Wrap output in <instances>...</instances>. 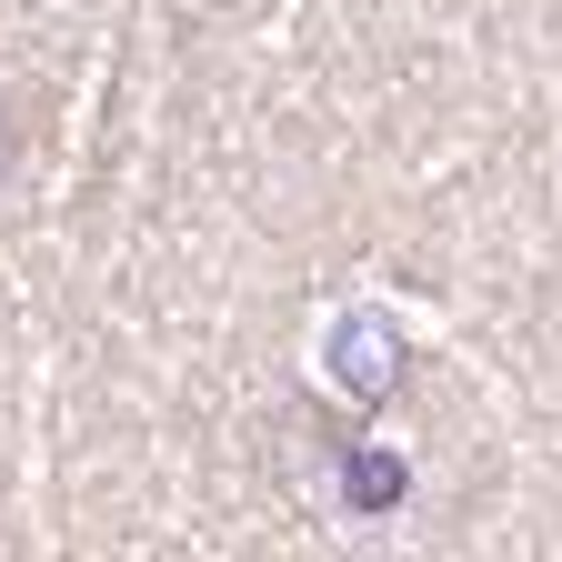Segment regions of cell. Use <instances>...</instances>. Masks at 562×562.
I'll use <instances>...</instances> for the list:
<instances>
[{
    "label": "cell",
    "instance_id": "1",
    "mask_svg": "<svg viewBox=\"0 0 562 562\" xmlns=\"http://www.w3.org/2000/svg\"><path fill=\"white\" fill-rule=\"evenodd\" d=\"M11 161H21V121H11V101H0V181H11Z\"/></svg>",
    "mask_w": 562,
    "mask_h": 562
}]
</instances>
